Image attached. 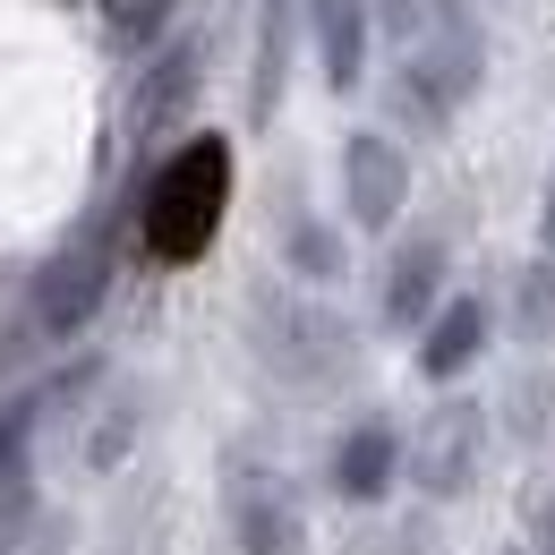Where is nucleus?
<instances>
[{
  "label": "nucleus",
  "instance_id": "obj_14",
  "mask_svg": "<svg viewBox=\"0 0 555 555\" xmlns=\"http://www.w3.org/2000/svg\"><path fill=\"white\" fill-rule=\"evenodd\" d=\"M291 266L317 274V282H334V274H343V240H334L325 222H291Z\"/></svg>",
  "mask_w": 555,
  "mask_h": 555
},
{
  "label": "nucleus",
  "instance_id": "obj_10",
  "mask_svg": "<svg viewBox=\"0 0 555 555\" xmlns=\"http://www.w3.org/2000/svg\"><path fill=\"white\" fill-rule=\"evenodd\" d=\"M436 282H444V248H436V240H411V248L393 257V274H385V325H418V317L436 308Z\"/></svg>",
  "mask_w": 555,
  "mask_h": 555
},
{
  "label": "nucleus",
  "instance_id": "obj_4",
  "mask_svg": "<svg viewBox=\"0 0 555 555\" xmlns=\"http://www.w3.org/2000/svg\"><path fill=\"white\" fill-rule=\"evenodd\" d=\"M343 180H350V214L367 222V231H385L402 197H411V163H402V145H385L376 129H359L343 145Z\"/></svg>",
  "mask_w": 555,
  "mask_h": 555
},
{
  "label": "nucleus",
  "instance_id": "obj_15",
  "mask_svg": "<svg viewBox=\"0 0 555 555\" xmlns=\"http://www.w3.org/2000/svg\"><path fill=\"white\" fill-rule=\"evenodd\" d=\"M17 436H26V427H17V418L0 411V470H17Z\"/></svg>",
  "mask_w": 555,
  "mask_h": 555
},
{
  "label": "nucleus",
  "instance_id": "obj_13",
  "mask_svg": "<svg viewBox=\"0 0 555 555\" xmlns=\"http://www.w3.org/2000/svg\"><path fill=\"white\" fill-rule=\"evenodd\" d=\"M513 325H521L530 343H555V257L521 274V317H513Z\"/></svg>",
  "mask_w": 555,
  "mask_h": 555
},
{
  "label": "nucleus",
  "instance_id": "obj_9",
  "mask_svg": "<svg viewBox=\"0 0 555 555\" xmlns=\"http://www.w3.org/2000/svg\"><path fill=\"white\" fill-rule=\"evenodd\" d=\"M189 94H197V52L180 43V52H163V61L138 77V94H129V129H138V138H154L171 112H189Z\"/></svg>",
  "mask_w": 555,
  "mask_h": 555
},
{
  "label": "nucleus",
  "instance_id": "obj_7",
  "mask_svg": "<svg viewBox=\"0 0 555 555\" xmlns=\"http://www.w3.org/2000/svg\"><path fill=\"white\" fill-rule=\"evenodd\" d=\"M418 325H427V334H418V376H427V385L462 376V367L487 350V308L479 299H444V308H427Z\"/></svg>",
  "mask_w": 555,
  "mask_h": 555
},
{
  "label": "nucleus",
  "instance_id": "obj_3",
  "mask_svg": "<svg viewBox=\"0 0 555 555\" xmlns=\"http://www.w3.org/2000/svg\"><path fill=\"white\" fill-rule=\"evenodd\" d=\"M402 470H411L427 495H462V487L479 479V411H470V402L436 411L427 436H418V453H402Z\"/></svg>",
  "mask_w": 555,
  "mask_h": 555
},
{
  "label": "nucleus",
  "instance_id": "obj_12",
  "mask_svg": "<svg viewBox=\"0 0 555 555\" xmlns=\"http://www.w3.org/2000/svg\"><path fill=\"white\" fill-rule=\"evenodd\" d=\"M171 9H180V0H103V35H112V52H129V61H138L145 43H163Z\"/></svg>",
  "mask_w": 555,
  "mask_h": 555
},
{
  "label": "nucleus",
  "instance_id": "obj_16",
  "mask_svg": "<svg viewBox=\"0 0 555 555\" xmlns=\"http://www.w3.org/2000/svg\"><path fill=\"white\" fill-rule=\"evenodd\" d=\"M539 231H547V257H555V189H547V214H539Z\"/></svg>",
  "mask_w": 555,
  "mask_h": 555
},
{
  "label": "nucleus",
  "instance_id": "obj_1",
  "mask_svg": "<svg viewBox=\"0 0 555 555\" xmlns=\"http://www.w3.org/2000/svg\"><path fill=\"white\" fill-rule=\"evenodd\" d=\"M222 206H231V145L189 138L145 189V248L163 266H197L222 231Z\"/></svg>",
  "mask_w": 555,
  "mask_h": 555
},
{
  "label": "nucleus",
  "instance_id": "obj_5",
  "mask_svg": "<svg viewBox=\"0 0 555 555\" xmlns=\"http://www.w3.org/2000/svg\"><path fill=\"white\" fill-rule=\"evenodd\" d=\"M479 35H470V17H453V0H444V35L418 52V69H411V94L427 103V112H453L470 86H479Z\"/></svg>",
  "mask_w": 555,
  "mask_h": 555
},
{
  "label": "nucleus",
  "instance_id": "obj_2",
  "mask_svg": "<svg viewBox=\"0 0 555 555\" xmlns=\"http://www.w3.org/2000/svg\"><path fill=\"white\" fill-rule=\"evenodd\" d=\"M103 291H112V248H103V240H86V248H69L61 266H43V274H35V299H26V308H35V325H43V334H77V325L103 308Z\"/></svg>",
  "mask_w": 555,
  "mask_h": 555
},
{
  "label": "nucleus",
  "instance_id": "obj_6",
  "mask_svg": "<svg viewBox=\"0 0 555 555\" xmlns=\"http://www.w3.org/2000/svg\"><path fill=\"white\" fill-rule=\"evenodd\" d=\"M393 479H402V436H393L385 418L350 427L343 453H334V495H343V504H385Z\"/></svg>",
  "mask_w": 555,
  "mask_h": 555
},
{
  "label": "nucleus",
  "instance_id": "obj_11",
  "mask_svg": "<svg viewBox=\"0 0 555 555\" xmlns=\"http://www.w3.org/2000/svg\"><path fill=\"white\" fill-rule=\"evenodd\" d=\"M231 513H240L231 530H240V547H248V555H291V547H299V521H291V495H282L274 479H248V495H240Z\"/></svg>",
  "mask_w": 555,
  "mask_h": 555
},
{
  "label": "nucleus",
  "instance_id": "obj_8",
  "mask_svg": "<svg viewBox=\"0 0 555 555\" xmlns=\"http://www.w3.org/2000/svg\"><path fill=\"white\" fill-rule=\"evenodd\" d=\"M308 26H317V61H325V86L350 94L367 77V0H308Z\"/></svg>",
  "mask_w": 555,
  "mask_h": 555
}]
</instances>
